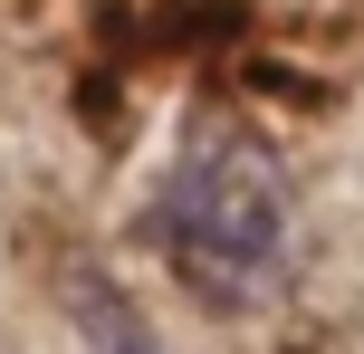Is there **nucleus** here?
<instances>
[{
	"instance_id": "f257e3e1",
	"label": "nucleus",
	"mask_w": 364,
	"mask_h": 354,
	"mask_svg": "<svg viewBox=\"0 0 364 354\" xmlns=\"http://www.w3.org/2000/svg\"><path fill=\"white\" fill-rule=\"evenodd\" d=\"M154 240H164L173 278L192 297L230 306V316L269 306L288 287V259H297V211H288L269 144L240 125H201L192 153L173 163L164 201H154Z\"/></svg>"
}]
</instances>
